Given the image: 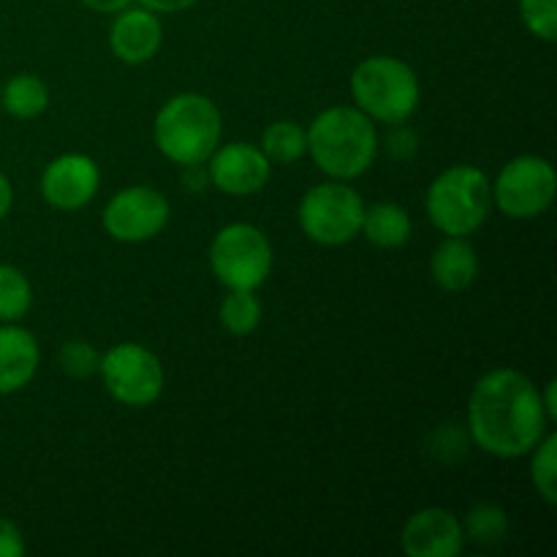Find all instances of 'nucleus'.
I'll list each match as a JSON object with an SVG mask.
<instances>
[{
	"mask_svg": "<svg viewBox=\"0 0 557 557\" xmlns=\"http://www.w3.org/2000/svg\"><path fill=\"white\" fill-rule=\"evenodd\" d=\"M101 188V169L90 156L65 152L47 163L41 174V196L49 207L76 212L92 201Z\"/></svg>",
	"mask_w": 557,
	"mask_h": 557,
	"instance_id": "9b49d317",
	"label": "nucleus"
},
{
	"mask_svg": "<svg viewBox=\"0 0 557 557\" xmlns=\"http://www.w3.org/2000/svg\"><path fill=\"white\" fill-rule=\"evenodd\" d=\"M362 196L343 180L313 185L299 201V226L305 237L326 248L357 239L362 232Z\"/></svg>",
	"mask_w": 557,
	"mask_h": 557,
	"instance_id": "423d86ee",
	"label": "nucleus"
},
{
	"mask_svg": "<svg viewBox=\"0 0 557 557\" xmlns=\"http://www.w3.org/2000/svg\"><path fill=\"white\" fill-rule=\"evenodd\" d=\"M493 212V183L468 163L441 172L428 188V215L444 237H471Z\"/></svg>",
	"mask_w": 557,
	"mask_h": 557,
	"instance_id": "39448f33",
	"label": "nucleus"
},
{
	"mask_svg": "<svg viewBox=\"0 0 557 557\" xmlns=\"http://www.w3.org/2000/svg\"><path fill=\"white\" fill-rule=\"evenodd\" d=\"M41 348L25 326L0 324V395H14L36 379Z\"/></svg>",
	"mask_w": 557,
	"mask_h": 557,
	"instance_id": "2eb2a0df",
	"label": "nucleus"
},
{
	"mask_svg": "<svg viewBox=\"0 0 557 557\" xmlns=\"http://www.w3.org/2000/svg\"><path fill=\"white\" fill-rule=\"evenodd\" d=\"M555 166L542 156H517L500 169L493 185V205L515 221H531L553 207Z\"/></svg>",
	"mask_w": 557,
	"mask_h": 557,
	"instance_id": "1a4fd4ad",
	"label": "nucleus"
},
{
	"mask_svg": "<svg viewBox=\"0 0 557 557\" xmlns=\"http://www.w3.org/2000/svg\"><path fill=\"white\" fill-rule=\"evenodd\" d=\"M79 3H85L90 11H98V14H117L134 0H79Z\"/></svg>",
	"mask_w": 557,
	"mask_h": 557,
	"instance_id": "c85d7f7f",
	"label": "nucleus"
},
{
	"mask_svg": "<svg viewBox=\"0 0 557 557\" xmlns=\"http://www.w3.org/2000/svg\"><path fill=\"white\" fill-rule=\"evenodd\" d=\"M370 245L381 250H395L411 239V215L395 201H379L373 207H364L362 232Z\"/></svg>",
	"mask_w": 557,
	"mask_h": 557,
	"instance_id": "f3484780",
	"label": "nucleus"
},
{
	"mask_svg": "<svg viewBox=\"0 0 557 557\" xmlns=\"http://www.w3.org/2000/svg\"><path fill=\"white\" fill-rule=\"evenodd\" d=\"M139 3L145 9L156 11V14H180V11H188L199 0H139Z\"/></svg>",
	"mask_w": 557,
	"mask_h": 557,
	"instance_id": "cd10ccee",
	"label": "nucleus"
},
{
	"mask_svg": "<svg viewBox=\"0 0 557 557\" xmlns=\"http://www.w3.org/2000/svg\"><path fill=\"white\" fill-rule=\"evenodd\" d=\"M163 44V25L158 20L156 11L145 9V5H125L117 11L109 30V47L117 60L128 65H141L158 54Z\"/></svg>",
	"mask_w": 557,
	"mask_h": 557,
	"instance_id": "4468645a",
	"label": "nucleus"
},
{
	"mask_svg": "<svg viewBox=\"0 0 557 557\" xmlns=\"http://www.w3.org/2000/svg\"><path fill=\"white\" fill-rule=\"evenodd\" d=\"M462 533L466 542L471 539L479 547H495L509 536V515L495 504H476L462 522Z\"/></svg>",
	"mask_w": 557,
	"mask_h": 557,
	"instance_id": "412c9836",
	"label": "nucleus"
},
{
	"mask_svg": "<svg viewBox=\"0 0 557 557\" xmlns=\"http://www.w3.org/2000/svg\"><path fill=\"white\" fill-rule=\"evenodd\" d=\"M408 557H457L466 547L462 522L441 506H428L411 515L400 536Z\"/></svg>",
	"mask_w": 557,
	"mask_h": 557,
	"instance_id": "ddd939ff",
	"label": "nucleus"
},
{
	"mask_svg": "<svg viewBox=\"0 0 557 557\" xmlns=\"http://www.w3.org/2000/svg\"><path fill=\"white\" fill-rule=\"evenodd\" d=\"M98 373L112 400L128 408L152 406L166 386L161 359L139 343H120L109 348L101 357Z\"/></svg>",
	"mask_w": 557,
	"mask_h": 557,
	"instance_id": "6e6552de",
	"label": "nucleus"
},
{
	"mask_svg": "<svg viewBox=\"0 0 557 557\" xmlns=\"http://www.w3.org/2000/svg\"><path fill=\"white\" fill-rule=\"evenodd\" d=\"M11 205H14V188H11V180L0 172V221L9 215Z\"/></svg>",
	"mask_w": 557,
	"mask_h": 557,
	"instance_id": "c756f323",
	"label": "nucleus"
},
{
	"mask_svg": "<svg viewBox=\"0 0 557 557\" xmlns=\"http://www.w3.org/2000/svg\"><path fill=\"white\" fill-rule=\"evenodd\" d=\"M351 98L373 123L403 125L417 112L422 87L406 60L373 54L354 69Z\"/></svg>",
	"mask_w": 557,
	"mask_h": 557,
	"instance_id": "20e7f679",
	"label": "nucleus"
},
{
	"mask_svg": "<svg viewBox=\"0 0 557 557\" xmlns=\"http://www.w3.org/2000/svg\"><path fill=\"white\" fill-rule=\"evenodd\" d=\"M389 150L395 152L397 158H411L417 152V134L411 128H397L395 134L389 136Z\"/></svg>",
	"mask_w": 557,
	"mask_h": 557,
	"instance_id": "bb28decb",
	"label": "nucleus"
},
{
	"mask_svg": "<svg viewBox=\"0 0 557 557\" xmlns=\"http://www.w3.org/2000/svg\"><path fill=\"white\" fill-rule=\"evenodd\" d=\"M210 180L221 194L250 196L259 194L270 183L272 163L261 152V147L248 141H232V145L215 147L210 158Z\"/></svg>",
	"mask_w": 557,
	"mask_h": 557,
	"instance_id": "f8f14e48",
	"label": "nucleus"
},
{
	"mask_svg": "<svg viewBox=\"0 0 557 557\" xmlns=\"http://www.w3.org/2000/svg\"><path fill=\"white\" fill-rule=\"evenodd\" d=\"M261 315H264V310H261L259 297L253 292H245V288H228V294L221 302V310H218L223 330L237 337H245L259 330Z\"/></svg>",
	"mask_w": 557,
	"mask_h": 557,
	"instance_id": "aec40b11",
	"label": "nucleus"
},
{
	"mask_svg": "<svg viewBox=\"0 0 557 557\" xmlns=\"http://www.w3.org/2000/svg\"><path fill=\"white\" fill-rule=\"evenodd\" d=\"M430 272L444 292H466L479 275V256L468 237H446L430 259Z\"/></svg>",
	"mask_w": 557,
	"mask_h": 557,
	"instance_id": "dca6fc26",
	"label": "nucleus"
},
{
	"mask_svg": "<svg viewBox=\"0 0 557 557\" xmlns=\"http://www.w3.org/2000/svg\"><path fill=\"white\" fill-rule=\"evenodd\" d=\"M542 403H544V411H547L549 422H555L557 419V403H555V381H549L547 389L542 392Z\"/></svg>",
	"mask_w": 557,
	"mask_h": 557,
	"instance_id": "7c9ffc66",
	"label": "nucleus"
},
{
	"mask_svg": "<svg viewBox=\"0 0 557 557\" xmlns=\"http://www.w3.org/2000/svg\"><path fill=\"white\" fill-rule=\"evenodd\" d=\"M0 103L11 117L33 120L47 112L49 87L36 74H16L0 87Z\"/></svg>",
	"mask_w": 557,
	"mask_h": 557,
	"instance_id": "a211bd4d",
	"label": "nucleus"
},
{
	"mask_svg": "<svg viewBox=\"0 0 557 557\" xmlns=\"http://www.w3.org/2000/svg\"><path fill=\"white\" fill-rule=\"evenodd\" d=\"M261 152L270 158V163L299 161L308 152V128L292 123V120L270 123L261 134Z\"/></svg>",
	"mask_w": 557,
	"mask_h": 557,
	"instance_id": "6ab92c4d",
	"label": "nucleus"
},
{
	"mask_svg": "<svg viewBox=\"0 0 557 557\" xmlns=\"http://www.w3.org/2000/svg\"><path fill=\"white\" fill-rule=\"evenodd\" d=\"M308 152L332 180H357L379 156L375 123L357 107H330L310 123Z\"/></svg>",
	"mask_w": 557,
	"mask_h": 557,
	"instance_id": "f03ea898",
	"label": "nucleus"
},
{
	"mask_svg": "<svg viewBox=\"0 0 557 557\" xmlns=\"http://www.w3.org/2000/svg\"><path fill=\"white\" fill-rule=\"evenodd\" d=\"M223 120L215 103L201 92H177L156 114L152 136L161 156L180 166H199L221 145Z\"/></svg>",
	"mask_w": 557,
	"mask_h": 557,
	"instance_id": "7ed1b4c3",
	"label": "nucleus"
},
{
	"mask_svg": "<svg viewBox=\"0 0 557 557\" xmlns=\"http://www.w3.org/2000/svg\"><path fill=\"white\" fill-rule=\"evenodd\" d=\"M542 389L515 368H498L476 381L468 400V430L473 444L500 460L531 455L547 433Z\"/></svg>",
	"mask_w": 557,
	"mask_h": 557,
	"instance_id": "f257e3e1",
	"label": "nucleus"
},
{
	"mask_svg": "<svg viewBox=\"0 0 557 557\" xmlns=\"http://www.w3.org/2000/svg\"><path fill=\"white\" fill-rule=\"evenodd\" d=\"M25 539H22L20 528L11 520L0 517V557H22L25 555Z\"/></svg>",
	"mask_w": 557,
	"mask_h": 557,
	"instance_id": "a878e982",
	"label": "nucleus"
},
{
	"mask_svg": "<svg viewBox=\"0 0 557 557\" xmlns=\"http://www.w3.org/2000/svg\"><path fill=\"white\" fill-rule=\"evenodd\" d=\"M172 218L166 196L150 185H131L103 207V228L117 243H147L166 228Z\"/></svg>",
	"mask_w": 557,
	"mask_h": 557,
	"instance_id": "9d476101",
	"label": "nucleus"
},
{
	"mask_svg": "<svg viewBox=\"0 0 557 557\" xmlns=\"http://www.w3.org/2000/svg\"><path fill=\"white\" fill-rule=\"evenodd\" d=\"M33 305V286L22 270L0 264V324L25 319Z\"/></svg>",
	"mask_w": 557,
	"mask_h": 557,
	"instance_id": "4be33fe9",
	"label": "nucleus"
},
{
	"mask_svg": "<svg viewBox=\"0 0 557 557\" xmlns=\"http://www.w3.org/2000/svg\"><path fill=\"white\" fill-rule=\"evenodd\" d=\"M531 479L536 493L542 495L544 504L555 506L557 504V435L544 433V438L539 441L531 449Z\"/></svg>",
	"mask_w": 557,
	"mask_h": 557,
	"instance_id": "5701e85b",
	"label": "nucleus"
},
{
	"mask_svg": "<svg viewBox=\"0 0 557 557\" xmlns=\"http://www.w3.org/2000/svg\"><path fill=\"white\" fill-rule=\"evenodd\" d=\"M58 362L71 379H90V375L98 373L101 354L87 341H65L58 351Z\"/></svg>",
	"mask_w": 557,
	"mask_h": 557,
	"instance_id": "b1692460",
	"label": "nucleus"
},
{
	"mask_svg": "<svg viewBox=\"0 0 557 557\" xmlns=\"http://www.w3.org/2000/svg\"><path fill=\"white\" fill-rule=\"evenodd\" d=\"M210 267L226 288L256 292L272 272V245L253 223H228L210 245Z\"/></svg>",
	"mask_w": 557,
	"mask_h": 557,
	"instance_id": "0eeeda50",
	"label": "nucleus"
},
{
	"mask_svg": "<svg viewBox=\"0 0 557 557\" xmlns=\"http://www.w3.org/2000/svg\"><path fill=\"white\" fill-rule=\"evenodd\" d=\"M520 16L539 41L553 44L557 38V0H520Z\"/></svg>",
	"mask_w": 557,
	"mask_h": 557,
	"instance_id": "393cba45",
	"label": "nucleus"
}]
</instances>
